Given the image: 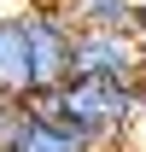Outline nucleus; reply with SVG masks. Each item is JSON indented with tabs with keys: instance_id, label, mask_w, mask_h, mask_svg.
<instances>
[{
	"instance_id": "f257e3e1",
	"label": "nucleus",
	"mask_w": 146,
	"mask_h": 152,
	"mask_svg": "<svg viewBox=\"0 0 146 152\" xmlns=\"http://www.w3.org/2000/svg\"><path fill=\"white\" fill-rule=\"evenodd\" d=\"M23 111H29V117H58V123H70L76 134H88L93 146L105 152L117 134H128V123L146 111V99H140L134 82L64 76L58 88H47V94H29V99H23Z\"/></svg>"
},
{
	"instance_id": "f03ea898",
	"label": "nucleus",
	"mask_w": 146,
	"mask_h": 152,
	"mask_svg": "<svg viewBox=\"0 0 146 152\" xmlns=\"http://www.w3.org/2000/svg\"><path fill=\"white\" fill-rule=\"evenodd\" d=\"M23 35H29V94H47L70 76V18L58 12L53 0L47 6H29L23 12ZM23 94V99H29Z\"/></svg>"
},
{
	"instance_id": "7ed1b4c3",
	"label": "nucleus",
	"mask_w": 146,
	"mask_h": 152,
	"mask_svg": "<svg viewBox=\"0 0 146 152\" xmlns=\"http://www.w3.org/2000/svg\"><path fill=\"white\" fill-rule=\"evenodd\" d=\"M134 64H140V35H117V29H76L70 35V76L134 82Z\"/></svg>"
},
{
	"instance_id": "20e7f679",
	"label": "nucleus",
	"mask_w": 146,
	"mask_h": 152,
	"mask_svg": "<svg viewBox=\"0 0 146 152\" xmlns=\"http://www.w3.org/2000/svg\"><path fill=\"white\" fill-rule=\"evenodd\" d=\"M70 18V29H117V35H140L146 6L140 0H53Z\"/></svg>"
},
{
	"instance_id": "39448f33",
	"label": "nucleus",
	"mask_w": 146,
	"mask_h": 152,
	"mask_svg": "<svg viewBox=\"0 0 146 152\" xmlns=\"http://www.w3.org/2000/svg\"><path fill=\"white\" fill-rule=\"evenodd\" d=\"M0 94H12V99L29 94V35H23V12H0Z\"/></svg>"
},
{
	"instance_id": "423d86ee",
	"label": "nucleus",
	"mask_w": 146,
	"mask_h": 152,
	"mask_svg": "<svg viewBox=\"0 0 146 152\" xmlns=\"http://www.w3.org/2000/svg\"><path fill=\"white\" fill-rule=\"evenodd\" d=\"M12 152H99V146L88 134H76L70 123H58V117H29Z\"/></svg>"
},
{
	"instance_id": "0eeeda50",
	"label": "nucleus",
	"mask_w": 146,
	"mask_h": 152,
	"mask_svg": "<svg viewBox=\"0 0 146 152\" xmlns=\"http://www.w3.org/2000/svg\"><path fill=\"white\" fill-rule=\"evenodd\" d=\"M23 123H29V111H23V99H0V152H12V146H18Z\"/></svg>"
},
{
	"instance_id": "6e6552de",
	"label": "nucleus",
	"mask_w": 146,
	"mask_h": 152,
	"mask_svg": "<svg viewBox=\"0 0 146 152\" xmlns=\"http://www.w3.org/2000/svg\"><path fill=\"white\" fill-rule=\"evenodd\" d=\"M134 88H140V99H146V35H140V64H134Z\"/></svg>"
},
{
	"instance_id": "1a4fd4ad",
	"label": "nucleus",
	"mask_w": 146,
	"mask_h": 152,
	"mask_svg": "<svg viewBox=\"0 0 146 152\" xmlns=\"http://www.w3.org/2000/svg\"><path fill=\"white\" fill-rule=\"evenodd\" d=\"M0 99H12V94H0Z\"/></svg>"
}]
</instances>
